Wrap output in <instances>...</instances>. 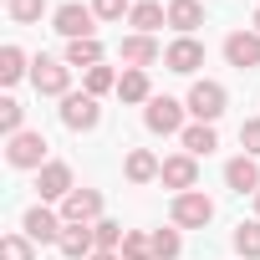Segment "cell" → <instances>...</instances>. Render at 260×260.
<instances>
[{"label": "cell", "instance_id": "7a4b0ae2", "mask_svg": "<svg viewBox=\"0 0 260 260\" xmlns=\"http://www.w3.org/2000/svg\"><path fill=\"white\" fill-rule=\"evenodd\" d=\"M184 107H189L199 122H219V117H224V107H230V92H224L219 82H209V77H204V82H194V87H189V102H184Z\"/></svg>", "mask_w": 260, "mask_h": 260}, {"label": "cell", "instance_id": "e575fe53", "mask_svg": "<svg viewBox=\"0 0 260 260\" xmlns=\"http://www.w3.org/2000/svg\"><path fill=\"white\" fill-rule=\"evenodd\" d=\"M250 26H255V31H260V6H255V21H250Z\"/></svg>", "mask_w": 260, "mask_h": 260}, {"label": "cell", "instance_id": "4dcf8cb0", "mask_svg": "<svg viewBox=\"0 0 260 260\" xmlns=\"http://www.w3.org/2000/svg\"><path fill=\"white\" fill-rule=\"evenodd\" d=\"M87 92H92V97H102V92H117V72H112L107 61H102V67H92V72H87Z\"/></svg>", "mask_w": 260, "mask_h": 260}, {"label": "cell", "instance_id": "9a60e30c", "mask_svg": "<svg viewBox=\"0 0 260 260\" xmlns=\"http://www.w3.org/2000/svg\"><path fill=\"white\" fill-rule=\"evenodd\" d=\"M56 250H61L67 260H92V255H97V235H92V224H67L61 240H56Z\"/></svg>", "mask_w": 260, "mask_h": 260}, {"label": "cell", "instance_id": "8992f818", "mask_svg": "<svg viewBox=\"0 0 260 260\" xmlns=\"http://www.w3.org/2000/svg\"><path fill=\"white\" fill-rule=\"evenodd\" d=\"M184 102H174V97H153L148 107H143V122H148V133H184Z\"/></svg>", "mask_w": 260, "mask_h": 260}, {"label": "cell", "instance_id": "e0dca14e", "mask_svg": "<svg viewBox=\"0 0 260 260\" xmlns=\"http://www.w3.org/2000/svg\"><path fill=\"white\" fill-rule=\"evenodd\" d=\"M224 184H230L235 194H255V189H260V169H255V158H250V153L230 158V164H224Z\"/></svg>", "mask_w": 260, "mask_h": 260}, {"label": "cell", "instance_id": "ac0fdd59", "mask_svg": "<svg viewBox=\"0 0 260 260\" xmlns=\"http://www.w3.org/2000/svg\"><path fill=\"white\" fill-rule=\"evenodd\" d=\"M122 174H127V184H153V179L164 174V164H158L148 148H127V158H122Z\"/></svg>", "mask_w": 260, "mask_h": 260}, {"label": "cell", "instance_id": "836d02e7", "mask_svg": "<svg viewBox=\"0 0 260 260\" xmlns=\"http://www.w3.org/2000/svg\"><path fill=\"white\" fill-rule=\"evenodd\" d=\"M92 260H122V255H117V250H97Z\"/></svg>", "mask_w": 260, "mask_h": 260}, {"label": "cell", "instance_id": "8fae6325", "mask_svg": "<svg viewBox=\"0 0 260 260\" xmlns=\"http://www.w3.org/2000/svg\"><path fill=\"white\" fill-rule=\"evenodd\" d=\"M224 61L240 67V72H255L260 67V31H230L224 36Z\"/></svg>", "mask_w": 260, "mask_h": 260}, {"label": "cell", "instance_id": "6da1fadb", "mask_svg": "<svg viewBox=\"0 0 260 260\" xmlns=\"http://www.w3.org/2000/svg\"><path fill=\"white\" fill-rule=\"evenodd\" d=\"M169 219H174V230H204V224L214 219V199H209V194H199V189H189V194H174V209H169Z\"/></svg>", "mask_w": 260, "mask_h": 260}, {"label": "cell", "instance_id": "83f0119b", "mask_svg": "<svg viewBox=\"0 0 260 260\" xmlns=\"http://www.w3.org/2000/svg\"><path fill=\"white\" fill-rule=\"evenodd\" d=\"M92 235H97V250H122V240H127V230H122L117 219H97Z\"/></svg>", "mask_w": 260, "mask_h": 260}, {"label": "cell", "instance_id": "277c9868", "mask_svg": "<svg viewBox=\"0 0 260 260\" xmlns=\"http://www.w3.org/2000/svg\"><path fill=\"white\" fill-rule=\"evenodd\" d=\"M61 122L72 127V133H92V127L102 122V107L92 92H67L61 97Z\"/></svg>", "mask_w": 260, "mask_h": 260}, {"label": "cell", "instance_id": "603a6c76", "mask_svg": "<svg viewBox=\"0 0 260 260\" xmlns=\"http://www.w3.org/2000/svg\"><path fill=\"white\" fill-rule=\"evenodd\" d=\"M67 67H102V41L87 36V41H67Z\"/></svg>", "mask_w": 260, "mask_h": 260}, {"label": "cell", "instance_id": "cb8c5ba5", "mask_svg": "<svg viewBox=\"0 0 260 260\" xmlns=\"http://www.w3.org/2000/svg\"><path fill=\"white\" fill-rule=\"evenodd\" d=\"M21 77H26V51L21 46H0V82L16 87Z\"/></svg>", "mask_w": 260, "mask_h": 260}, {"label": "cell", "instance_id": "30bf717a", "mask_svg": "<svg viewBox=\"0 0 260 260\" xmlns=\"http://www.w3.org/2000/svg\"><path fill=\"white\" fill-rule=\"evenodd\" d=\"M61 219L67 224H97L102 219V194L97 189H72L61 199Z\"/></svg>", "mask_w": 260, "mask_h": 260}, {"label": "cell", "instance_id": "7402d4cb", "mask_svg": "<svg viewBox=\"0 0 260 260\" xmlns=\"http://www.w3.org/2000/svg\"><path fill=\"white\" fill-rule=\"evenodd\" d=\"M230 240H235V255L240 260H260V219H240Z\"/></svg>", "mask_w": 260, "mask_h": 260}, {"label": "cell", "instance_id": "ffe728a7", "mask_svg": "<svg viewBox=\"0 0 260 260\" xmlns=\"http://www.w3.org/2000/svg\"><path fill=\"white\" fill-rule=\"evenodd\" d=\"M169 26L179 36H194L204 26V6H199V0H169Z\"/></svg>", "mask_w": 260, "mask_h": 260}, {"label": "cell", "instance_id": "9c48e42d", "mask_svg": "<svg viewBox=\"0 0 260 260\" xmlns=\"http://www.w3.org/2000/svg\"><path fill=\"white\" fill-rule=\"evenodd\" d=\"M164 67H169V72H179V77H194V72L204 67V46H199L194 36H179V41H169V46H164Z\"/></svg>", "mask_w": 260, "mask_h": 260}, {"label": "cell", "instance_id": "d6a6232c", "mask_svg": "<svg viewBox=\"0 0 260 260\" xmlns=\"http://www.w3.org/2000/svg\"><path fill=\"white\" fill-rule=\"evenodd\" d=\"M92 11H97V21H122L133 6H127V0H92Z\"/></svg>", "mask_w": 260, "mask_h": 260}, {"label": "cell", "instance_id": "d590c367", "mask_svg": "<svg viewBox=\"0 0 260 260\" xmlns=\"http://www.w3.org/2000/svg\"><path fill=\"white\" fill-rule=\"evenodd\" d=\"M255 219H260V189H255Z\"/></svg>", "mask_w": 260, "mask_h": 260}, {"label": "cell", "instance_id": "4316f807", "mask_svg": "<svg viewBox=\"0 0 260 260\" xmlns=\"http://www.w3.org/2000/svg\"><path fill=\"white\" fill-rule=\"evenodd\" d=\"M21 117H26V107H21L16 97H0V133H6V138L26 133V127H21Z\"/></svg>", "mask_w": 260, "mask_h": 260}, {"label": "cell", "instance_id": "f1b7e54d", "mask_svg": "<svg viewBox=\"0 0 260 260\" xmlns=\"http://www.w3.org/2000/svg\"><path fill=\"white\" fill-rule=\"evenodd\" d=\"M179 250H184L179 230H153V260H179Z\"/></svg>", "mask_w": 260, "mask_h": 260}, {"label": "cell", "instance_id": "3957f363", "mask_svg": "<svg viewBox=\"0 0 260 260\" xmlns=\"http://www.w3.org/2000/svg\"><path fill=\"white\" fill-rule=\"evenodd\" d=\"M31 82H36V92H46V97H67V87H72L67 56H36V61H31Z\"/></svg>", "mask_w": 260, "mask_h": 260}, {"label": "cell", "instance_id": "7c38bea8", "mask_svg": "<svg viewBox=\"0 0 260 260\" xmlns=\"http://www.w3.org/2000/svg\"><path fill=\"white\" fill-rule=\"evenodd\" d=\"M164 189H174V194H189L194 184H199V158H189V153H174V158H164Z\"/></svg>", "mask_w": 260, "mask_h": 260}, {"label": "cell", "instance_id": "484cf974", "mask_svg": "<svg viewBox=\"0 0 260 260\" xmlns=\"http://www.w3.org/2000/svg\"><path fill=\"white\" fill-rule=\"evenodd\" d=\"M122 260H153V235H143V230H127V240H122V250H117Z\"/></svg>", "mask_w": 260, "mask_h": 260}, {"label": "cell", "instance_id": "4fadbf2b", "mask_svg": "<svg viewBox=\"0 0 260 260\" xmlns=\"http://www.w3.org/2000/svg\"><path fill=\"white\" fill-rule=\"evenodd\" d=\"M77 184H72V169L67 164H46V169H36V194H41V204H51V199H67Z\"/></svg>", "mask_w": 260, "mask_h": 260}, {"label": "cell", "instance_id": "1f68e13d", "mask_svg": "<svg viewBox=\"0 0 260 260\" xmlns=\"http://www.w3.org/2000/svg\"><path fill=\"white\" fill-rule=\"evenodd\" d=\"M240 148H245L250 158H260V117H245V122H240Z\"/></svg>", "mask_w": 260, "mask_h": 260}, {"label": "cell", "instance_id": "f546056e", "mask_svg": "<svg viewBox=\"0 0 260 260\" xmlns=\"http://www.w3.org/2000/svg\"><path fill=\"white\" fill-rule=\"evenodd\" d=\"M31 245L36 240H26V235H6V240H0V260H36Z\"/></svg>", "mask_w": 260, "mask_h": 260}, {"label": "cell", "instance_id": "44dd1931", "mask_svg": "<svg viewBox=\"0 0 260 260\" xmlns=\"http://www.w3.org/2000/svg\"><path fill=\"white\" fill-rule=\"evenodd\" d=\"M117 97H122V102H153V87H148V72H138V67H127V72L117 77Z\"/></svg>", "mask_w": 260, "mask_h": 260}, {"label": "cell", "instance_id": "d6986e66", "mask_svg": "<svg viewBox=\"0 0 260 260\" xmlns=\"http://www.w3.org/2000/svg\"><path fill=\"white\" fill-rule=\"evenodd\" d=\"M184 153L189 158H209L214 148H219V133H214V122H194V127H184Z\"/></svg>", "mask_w": 260, "mask_h": 260}, {"label": "cell", "instance_id": "ba28073f", "mask_svg": "<svg viewBox=\"0 0 260 260\" xmlns=\"http://www.w3.org/2000/svg\"><path fill=\"white\" fill-rule=\"evenodd\" d=\"M21 230H26V240H36V245H56V240H61V230H67V219H61L56 209L36 204V209H26Z\"/></svg>", "mask_w": 260, "mask_h": 260}, {"label": "cell", "instance_id": "52a82bcc", "mask_svg": "<svg viewBox=\"0 0 260 260\" xmlns=\"http://www.w3.org/2000/svg\"><path fill=\"white\" fill-rule=\"evenodd\" d=\"M92 21H97V11H92V6H77V0L56 6V16H51V26H56L67 41H87V36H92Z\"/></svg>", "mask_w": 260, "mask_h": 260}, {"label": "cell", "instance_id": "2e32d148", "mask_svg": "<svg viewBox=\"0 0 260 260\" xmlns=\"http://www.w3.org/2000/svg\"><path fill=\"white\" fill-rule=\"evenodd\" d=\"M127 26H133V36H153L158 26H169V6H158V0H138V6L127 11Z\"/></svg>", "mask_w": 260, "mask_h": 260}, {"label": "cell", "instance_id": "5b68a950", "mask_svg": "<svg viewBox=\"0 0 260 260\" xmlns=\"http://www.w3.org/2000/svg\"><path fill=\"white\" fill-rule=\"evenodd\" d=\"M46 138L41 133H16V138H6V158H11V169H46Z\"/></svg>", "mask_w": 260, "mask_h": 260}, {"label": "cell", "instance_id": "d4e9b609", "mask_svg": "<svg viewBox=\"0 0 260 260\" xmlns=\"http://www.w3.org/2000/svg\"><path fill=\"white\" fill-rule=\"evenodd\" d=\"M6 11H11L16 26H36L46 16V0H6Z\"/></svg>", "mask_w": 260, "mask_h": 260}, {"label": "cell", "instance_id": "5bb4252c", "mask_svg": "<svg viewBox=\"0 0 260 260\" xmlns=\"http://www.w3.org/2000/svg\"><path fill=\"white\" fill-rule=\"evenodd\" d=\"M117 56L127 61V67H138V72H148L158 56H164V46L153 41V36H122L117 41Z\"/></svg>", "mask_w": 260, "mask_h": 260}]
</instances>
